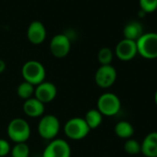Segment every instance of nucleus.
I'll return each instance as SVG.
<instances>
[{
	"mask_svg": "<svg viewBox=\"0 0 157 157\" xmlns=\"http://www.w3.org/2000/svg\"><path fill=\"white\" fill-rule=\"evenodd\" d=\"M124 150L128 154L136 155L141 152V145L140 143L134 139H128L124 143Z\"/></svg>",
	"mask_w": 157,
	"mask_h": 157,
	"instance_id": "21",
	"label": "nucleus"
},
{
	"mask_svg": "<svg viewBox=\"0 0 157 157\" xmlns=\"http://www.w3.org/2000/svg\"><path fill=\"white\" fill-rule=\"evenodd\" d=\"M116 56L121 61L132 60L138 54L136 42L123 39L116 46Z\"/></svg>",
	"mask_w": 157,
	"mask_h": 157,
	"instance_id": "11",
	"label": "nucleus"
},
{
	"mask_svg": "<svg viewBox=\"0 0 157 157\" xmlns=\"http://www.w3.org/2000/svg\"><path fill=\"white\" fill-rule=\"evenodd\" d=\"M71 149L68 142L63 139L51 140L43 151L42 157H70Z\"/></svg>",
	"mask_w": 157,
	"mask_h": 157,
	"instance_id": "8",
	"label": "nucleus"
},
{
	"mask_svg": "<svg viewBox=\"0 0 157 157\" xmlns=\"http://www.w3.org/2000/svg\"><path fill=\"white\" fill-rule=\"evenodd\" d=\"M65 135L73 140H81L88 136L91 129L82 117H72L68 119L63 128Z\"/></svg>",
	"mask_w": 157,
	"mask_h": 157,
	"instance_id": "4",
	"label": "nucleus"
},
{
	"mask_svg": "<svg viewBox=\"0 0 157 157\" xmlns=\"http://www.w3.org/2000/svg\"><path fill=\"white\" fill-rule=\"evenodd\" d=\"M6 67H7L6 62H5L4 60H2V59H0V74L3 73V72L5 71Z\"/></svg>",
	"mask_w": 157,
	"mask_h": 157,
	"instance_id": "24",
	"label": "nucleus"
},
{
	"mask_svg": "<svg viewBox=\"0 0 157 157\" xmlns=\"http://www.w3.org/2000/svg\"><path fill=\"white\" fill-rule=\"evenodd\" d=\"M145 15H146V13H145V12H143L142 10H140V11L139 12V16H140V18H142V17H144Z\"/></svg>",
	"mask_w": 157,
	"mask_h": 157,
	"instance_id": "25",
	"label": "nucleus"
},
{
	"mask_svg": "<svg viewBox=\"0 0 157 157\" xmlns=\"http://www.w3.org/2000/svg\"><path fill=\"white\" fill-rule=\"evenodd\" d=\"M140 145L141 152L145 157H157V131L147 134Z\"/></svg>",
	"mask_w": 157,
	"mask_h": 157,
	"instance_id": "14",
	"label": "nucleus"
},
{
	"mask_svg": "<svg viewBox=\"0 0 157 157\" xmlns=\"http://www.w3.org/2000/svg\"><path fill=\"white\" fill-rule=\"evenodd\" d=\"M23 112L26 116L29 117H40L44 114L45 110V105L41 103L39 100H37L34 97H32L28 100L24 101L23 104Z\"/></svg>",
	"mask_w": 157,
	"mask_h": 157,
	"instance_id": "13",
	"label": "nucleus"
},
{
	"mask_svg": "<svg viewBox=\"0 0 157 157\" xmlns=\"http://www.w3.org/2000/svg\"><path fill=\"white\" fill-rule=\"evenodd\" d=\"M34 88L35 86L32 85L29 82H23L21 84H19L18 88H17V94L18 96L22 99V100H28L30 98L33 97V95L34 94Z\"/></svg>",
	"mask_w": 157,
	"mask_h": 157,
	"instance_id": "18",
	"label": "nucleus"
},
{
	"mask_svg": "<svg viewBox=\"0 0 157 157\" xmlns=\"http://www.w3.org/2000/svg\"><path fill=\"white\" fill-rule=\"evenodd\" d=\"M21 75L24 82L37 86L45 80L46 71L44 65L37 60H29L24 63L21 68Z\"/></svg>",
	"mask_w": 157,
	"mask_h": 157,
	"instance_id": "1",
	"label": "nucleus"
},
{
	"mask_svg": "<svg viewBox=\"0 0 157 157\" xmlns=\"http://www.w3.org/2000/svg\"><path fill=\"white\" fill-rule=\"evenodd\" d=\"M96 109L103 116L114 117L117 115L121 109L120 99L117 94L113 93H105L99 96Z\"/></svg>",
	"mask_w": 157,
	"mask_h": 157,
	"instance_id": "6",
	"label": "nucleus"
},
{
	"mask_svg": "<svg viewBox=\"0 0 157 157\" xmlns=\"http://www.w3.org/2000/svg\"><path fill=\"white\" fill-rule=\"evenodd\" d=\"M115 133L117 137L121 139H130L134 134V128L133 126L125 120L119 121L115 126Z\"/></svg>",
	"mask_w": 157,
	"mask_h": 157,
	"instance_id": "17",
	"label": "nucleus"
},
{
	"mask_svg": "<svg viewBox=\"0 0 157 157\" xmlns=\"http://www.w3.org/2000/svg\"><path fill=\"white\" fill-rule=\"evenodd\" d=\"M11 151L10 142L5 139H0V157H6Z\"/></svg>",
	"mask_w": 157,
	"mask_h": 157,
	"instance_id": "23",
	"label": "nucleus"
},
{
	"mask_svg": "<svg viewBox=\"0 0 157 157\" xmlns=\"http://www.w3.org/2000/svg\"><path fill=\"white\" fill-rule=\"evenodd\" d=\"M117 73L112 65L100 66L94 74V82L96 85L103 89L110 88L117 81Z\"/></svg>",
	"mask_w": 157,
	"mask_h": 157,
	"instance_id": "7",
	"label": "nucleus"
},
{
	"mask_svg": "<svg viewBox=\"0 0 157 157\" xmlns=\"http://www.w3.org/2000/svg\"><path fill=\"white\" fill-rule=\"evenodd\" d=\"M7 133L10 140L15 143L26 142L31 136V127L25 119L16 117L10 121Z\"/></svg>",
	"mask_w": 157,
	"mask_h": 157,
	"instance_id": "2",
	"label": "nucleus"
},
{
	"mask_svg": "<svg viewBox=\"0 0 157 157\" xmlns=\"http://www.w3.org/2000/svg\"><path fill=\"white\" fill-rule=\"evenodd\" d=\"M143 34V27L139 21H130L123 29L124 39L136 42Z\"/></svg>",
	"mask_w": 157,
	"mask_h": 157,
	"instance_id": "15",
	"label": "nucleus"
},
{
	"mask_svg": "<svg viewBox=\"0 0 157 157\" xmlns=\"http://www.w3.org/2000/svg\"><path fill=\"white\" fill-rule=\"evenodd\" d=\"M38 134L45 140H53L58 135L60 130L59 119L54 115L43 116L37 127Z\"/></svg>",
	"mask_w": 157,
	"mask_h": 157,
	"instance_id": "5",
	"label": "nucleus"
},
{
	"mask_svg": "<svg viewBox=\"0 0 157 157\" xmlns=\"http://www.w3.org/2000/svg\"><path fill=\"white\" fill-rule=\"evenodd\" d=\"M57 94V89L55 84L49 82H43L34 88V98L44 105L55 100Z\"/></svg>",
	"mask_w": 157,
	"mask_h": 157,
	"instance_id": "10",
	"label": "nucleus"
},
{
	"mask_svg": "<svg viewBox=\"0 0 157 157\" xmlns=\"http://www.w3.org/2000/svg\"><path fill=\"white\" fill-rule=\"evenodd\" d=\"M46 37L44 25L40 21H33L27 30V38L33 44H41Z\"/></svg>",
	"mask_w": 157,
	"mask_h": 157,
	"instance_id": "12",
	"label": "nucleus"
},
{
	"mask_svg": "<svg viewBox=\"0 0 157 157\" xmlns=\"http://www.w3.org/2000/svg\"><path fill=\"white\" fill-rule=\"evenodd\" d=\"M140 10L147 13H152L157 10V0H140Z\"/></svg>",
	"mask_w": 157,
	"mask_h": 157,
	"instance_id": "22",
	"label": "nucleus"
},
{
	"mask_svg": "<svg viewBox=\"0 0 157 157\" xmlns=\"http://www.w3.org/2000/svg\"><path fill=\"white\" fill-rule=\"evenodd\" d=\"M114 54L112 50L108 47H103L99 50L97 58L101 66H107L111 65V62L113 61Z\"/></svg>",
	"mask_w": 157,
	"mask_h": 157,
	"instance_id": "20",
	"label": "nucleus"
},
{
	"mask_svg": "<svg viewBox=\"0 0 157 157\" xmlns=\"http://www.w3.org/2000/svg\"><path fill=\"white\" fill-rule=\"evenodd\" d=\"M105 157H107V156H105Z\"/></svg>",
	"mask_w": 157,
	"mask_h": 157,
	"instance_id": "27",
	"label": "nucleus"
},
{
	"mask_svg": "<svg viewBox=\"0 0 157 157\" xmlns=\"http://www.w3.org/2000/svg\"><path fill=\"white\" fill-rule=\"evenodd\" d=\"M12 157H29L30 156V148L26 142L15 143L10 151Z\"/></svg>",
	"mask_w": 157,
	"mask_h": 157,
	"instance_id": "19",
	"label": "nucleus"
},
{
	"mask_svg": "<svg viewBox=\"0 0 157 157\" xmlns=\"http://www.w3.org/2000/svg\"><path fill=\"white\" fill-rule=\"evenodd\" d=\"M70 39L64 33L55 35L49 44L51 54L56 58H63L67 56L70 51Z\"/></svg>",
	"mask_w": 157,
	"mask_h": 157,
	"instance_id": "9",
	"label": "nucleus"
},
{
	"mask_svg": "<svg viewBox=\"0 0 157 157\" xmlns=\"http://www.w3.org/2000/svg\"><path fill=\"white\" fill-rule=\"evenodd\" d=\"M103 117L104 116L97 109L94 108V109H90L86 112L83 119L86 122L89 128L92 130V129H95L98 127H100V125L103 122Z\"/></svg>",
	"mask_w": 157,
	"mask_h": 157,
	"instance_id": "16",
	"label": "nucleus"
},
{
	"mask_svg": "<svg viewBox=\"0 0 157 157\" xmlns=\"http://www.w3.org/2000/svg\"><path fill=\"white\" fill-rule=\"evenodd\" d=\"M138 54L145 59L157 58V33H143L137 41Z\"/></svg>",
	"mask_w": 157,
	"mask_h": 157,
	"instance_id": "3",
	"label": "nucleus"
},
{
	"mask_svg": "<svg viewBox=\"0 0 157 157\" xmlns=\"http://www.w3.org/2000/svg\"><path fill=\"white\" fill-rule=\"evenodd\" d=\"M154 102H155V105H157V90L155 91V94H154Z\"/></svg>",
	"mask_w": 157,
	"mask_h": 157,
	"instance_id": "26",
	"label": "nucleus"
}]
</instances>
